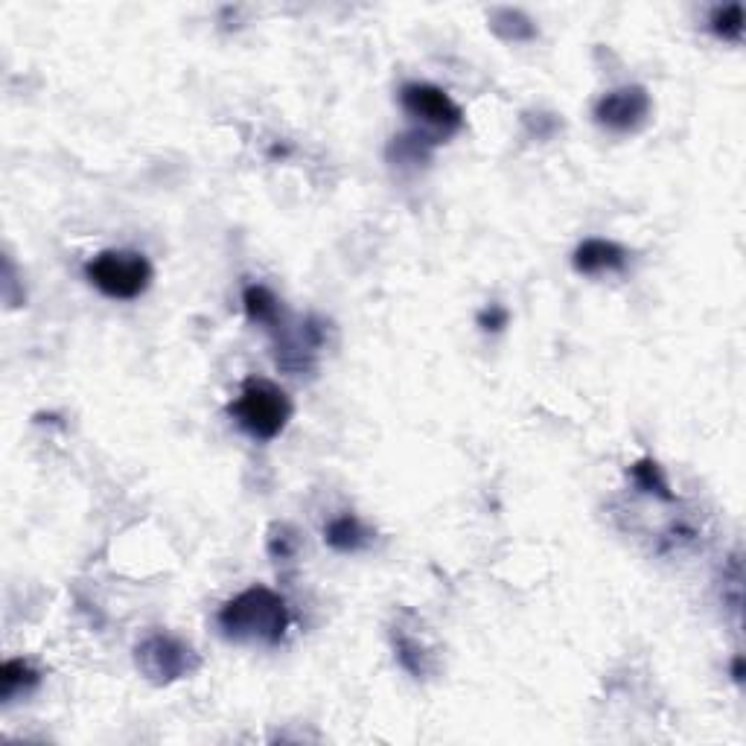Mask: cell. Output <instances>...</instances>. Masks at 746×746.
<instances>
[{
  "label": "cell",
  "instance_id": "cell-4",
  "mask_svg": "<svg viewBox=\"0 0 746 746\" xmlns=\"http://www.w3.org/2000/svg\"><path fill=\"white\" fill-rule=\"evenodd\" d=\"M134 664L152 685H173L202 668V659L187 641L170 633H149L134 648Z\"/></svg>",
  "mask_w": 746,
  "mask_h": 746
},
{
  "label": "cell",
  "instance_id": "cell-10",
  "mask_svg": "<svg viewBox=\"0 0 746 746\" xmlns=\"http://www.w3.org/2000/svg\"><path fill=\"white\" fill-rule=\"evenodd\" d=\"M39 682H42V673L35 671L26 659H7L0 668V698H3V703H9L18 694L33 691Z\"/></svg>",
  "mask_w": 746,
  "mask_h": 746
},
{
  "label": "cell",
  "instance_id": "cell-13",
  "mask_svg": "<svg viewBox=\"0 0 746 746\" xmlns=\"http://www.w3.org/2000/svg\"><path fill=\"white\" fill-rule=\"evenodd\" d=\"M709 30H712L721 42L738 44L744 39V7L740 3H726L717 7L709 18Z\"/></svg>",
  "mask_w": 746,
  "mask_h": 746
},
{
  "label": "cell",
  "instance_id": "cell-16",
  "mask_svg": "<svg viewBox=\"0 0 746 746\" xmlns=\"http://www.w3.org/2000/svg\"><path fill=\"white\" fill-rule=\"evenodd\" d=\"M732 680L738 682V685L744 682V657H740V653L738 657H732Z\"/></svg>",
  "mask_w": 746,
  "mask_h": 746
},
{
  "label": "cell",
  "instance_id": "cell-15",
  "mask_svg": "<svg viewBox=\"0 0 746 746\" xmlns=\"http://www.w3.org/2000/svg\"><path fill=\"white\" fill-rule=\"evenodd\" d=\"M476 321L484 333H493V336H496V333H501V329L510 324V312H508V306L487 304L482 312H478Z\"/></svg>",
  "mask_w": 746,
  "mask_h": 746
},
{
  "label": "cell",
  "instance_id": "cell-3",
  "mask_svg": "<svg viewBox=\"0 0 746 746\" xmlns=\"http://www.w3.org/2000/svg\"><path fill=\"white\" fill-rule=\"evenodd\" d=\"M152 278L155 271L147 255L129 248H108L85 263V280L111 301H134L152 286Z\"/></svg>",
  "mask_w": 746,
  "mask_h": 746
},
{
  "label": "cell",
  "instance_id": "cell-2",
  "mask_svg": "<svg viewBox=\"0 0 746 746\" xmlns=\"http://www.w3.org/2000/svg\"><path fill=\"white\" fill-rule=\"evenodd\" d=\"M228 411L234 423L248 437L266 443L286 432L295 406H292L286 391L269 379H248L246 386L239 388L237 400L230 402Z\"/></svg>",
  "mask_w": 746,
  "mask_h": 746
},
{
  "label": "cell",
  "instance_id": "cell-7",
  "mask_svg": "<svg viewBox=\"0 0 746 746\" xmlns=\"http://www.w3.org/2000/svg\"><path fill=\"white\" fill-rule=\"evenodd\" d=\"M627 248H621L613 239L604 237H590L583 239L581 246L574 248L572 266L577 274H586V278H598V274H618V271L627 269Z\"/></svg>",
  "mask_w": 746,
  "mask_h": 746
},
{
  "label": "cell",
  "instance_id": "cell-9",
  "mask_svg": "<svg viewBox=\"0 0 746 746\" xmlns=\"http://www.w3.org/2000/svg\"><path fill=\"white\" fill-rule=\"evenodd\" d=\"M242 310H246L251 324H260L269 333H280V329L286 327L283 324V306H280L278 295L269 286H263V283H251V286L242 289Z\"/></svg>",
  "mask_w": 746,
  "mask_h": 746
},
{
  "label": "cell",
  "instance_id": "cell-6",
  "mask_svg": "<svg viewBox=\"0 0 746 746\" xmlns=\"http://www.w3.org/2000/svg\"><path fill=\"white\" fill-rule=\"evenodd\" d=\"M650 108H653V102H650L648 88H641V85H624V88L604 94L595 102V123L615 134L639 132L641 126L648 123Z\"/></svg>",
  "mask_w": 746,
  "mask_h": 746
},
{
  "label": "cell",
  "instance_id": "cell-11",
  "mask_svg": "<svg viewBox=\"0 0 746 746\" xmlns=\"http://www.w3.org/2000/svg\"><path fill=\"white\" fill-rule=\"evenodd\" d=\"M490 30L499 39H505V42H531V39H537V26H533L531 18L526 15V12H519V9H510V7H501V9H493L490 12Z\"/></svg>",
  "mask_w": 746,
  "mask_h": 746
},
{
  "label": "cell",
  "instance_id": "cell-8",
  "mask_svg": "<svg viewBox=\"0 0 746 746\" xmlns=\"http://www.w3.org/2000/svg\"><path fill=\"white\" fill-rule=\"evenodd\" d=\"M324 542L338 554H359L374 542V531L359 517L342 513V517H333L324 526Z\"/></svg>",
  "mask_w": 746,
  "mask_h": 746
},
{
  "label": "cell",
  "instance_id": "cell-1",
  "mask_svg": "<svg viewBox=\"0 0 746 746\" xmlns=\"http://www.w3.org/2000/svg\"><path fill=\"white\" fill-rule=\"evenodd\" d=\"M216 624L225 639L239 641V645H266L274 648L286 639L292 613H289L286 598L269 586H251L239 592L219 609Z\"/></svg>",
  "mask_w": 746,
  "mask_h": 746
},
{
  "label": "cell",
  "instance_id": "cell-14",
  "mask_svg": "<svg viewBox=\"0 0 746 746\" xmlns=\"http://www.w3.org/2000/svg\"><path fill=\"white\" fill-rule=\"evenodd\" d=\"M394 650H397V659H400V664L406 668V671L411 673V677H426L429 673V659H432V653H429L423 645H420L418 639H411V636H394Z\"/></svg>",
  "mask_w": 746,
  "mask_h": 746
},
{
  "label": "cell",
  "instance_id": "cell-12",
  "mask_svg": "<svg viewBox=\"0 0 746 746\" xmlns=\"http://www.w3.org/2000/svg\"><path fill=\"white\" fill-rule=\"evenodd\" d=\"M630 476H633V484H636L641 493H650V496H657V499H662V501H673L671 484H668L662 467H659L653 458L636 461V464L630 467Z\"/></svg>",
  "mask_w": 746,
  "mask_h": 746
},
{
  "label": "cell",
  "instance_id": "cell-5",
  "mask_svg": "<svg viewBox=\"0 0 746 746\" xmlns=\"http://www.w3.org/2000/svg\"><path fill=\"white\" fill-rule=\"evenodd\" d=\"M400 106L402 111L418 120L426 129L429 138H435L441 143L443 138H450L458 129H464V111L455 99L443 88L432 83H409L400 88Z\"/></svg>",
  "mask_w": 746,
  "mask_h": 746
}]
</instances>
